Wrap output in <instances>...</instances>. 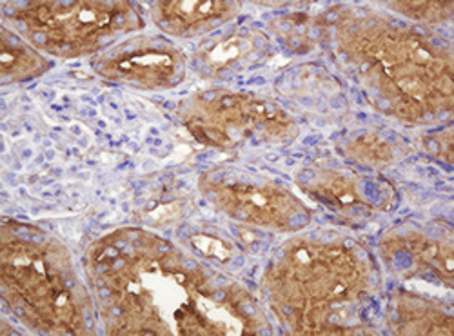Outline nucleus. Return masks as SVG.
<instances>
[{
  "label": "nucleus",
  "mask_w": 454,
  "mask_h": 336,
  "mask_svg": "<svg viewBox=\"0 0 454 336\" xmlns=\"http://www.w3.org/2000/svg\"><path fill=\"white\" fill-rule=\"evenodd\" d=\"M351 53L362 73L374 74L384 98L409 102L411 121L424 111L450 105L452 62L449 51L402 29H369L351 39Z\"/></svg>",
  "instance_id": "nucleus-1"
},
{
  "label": "nucleus",
  "mask_w": 454,
  "mask_h": 336,
  "mask_svg": "<svg viewBox=\"0 0 454 336\" xmlns=\"http://www.w3.org/2000/svg\"><path fill=\"white\" fill-rule=\"evenodd\" d=\"M3 282L6 301L24 306L19 316L44 331L77 332L82 329V311L71 278L67 256L48 242L4 240Z\"/></svg>",
  "instance_id": "nucleus-2"
},
{
  "label": "nucleus",
  "mask_w": 454,
  "mask_h": 336,
  "mask_svg": "<svg viewBox=\"0 0 454 336\" xmlns=\"http://www.w3.org/2000/svg\"><path fill=\"white\" fill-rule=\"evenodd\" d=\"M29 41L53 55L79 57L140 27L126 3H39L17 12Z\"/></svg>",
  "instance_id": "nucleus-3"
},
{
  "label": "nucleus",
  "mask_w": 454,
  "mask_h": 336,
  "mask_svg": "<svg viewBox=\"0 0 454 336\" xmlns=\"http://www.w3.org/2000/svg\"><path fill=\"white\" fill-rule=\"evenodd\" d=\"M271 289L291 306L309 302L344 306L355 301L365 282L364 262L351 251L327 244H296L278 254Z\"/></svg>",
  "instance_id": "nucleus-4"
},
{
  "label": "nucleus",
  "mask_w": 454,
  "mask_h": 336,
  "mask_svg": "<svg viewBox=\"0 0 454 336\" xmlns=\"http://www.w3.org/2000/svg\"><path fill=\"white\" fill-rule=\"evenodd\" d=\"M207 102L206 105H197L195 109V121L192 122V128L195 135L202 138V142L213 140L218 145L223 144H237L244 138V129L266 131L271 126H278L287 129L293 126L291 122L280 124L275 121L277 117H284L282 109L270 107L266 104H260L254 100L242 98L239 95L230 93H216V97L202 95Z\"/></svg>",
  "instance_id": "nucleus-5"
},
{
  "label": "nucleus",
  "mask_w": 454,
  "mask_h": 336,
  "mask_svg": "<svg viewBox=\"0 0 454 336\" xmlns=\"http://www.w3.org/2000/svg\"><path fill=\"white\" fill-rule=\"evenodd\" d=\"M213 200L227 215L275 230H287L293 216L306 213L289 193L273 185L223 184Z\"/></svg>",
  "instance_id": "nucleus-6"
},
{
  "label": "nucleus",
  "mask_w": 454,
  "mask_h": 336,
  "mask_svg": "<svg viewBox=\"0 0 454 336\" xmlns=\"http://www.w3.org/2000/svg\"><path fill=\"white\" fill-rule=\"evenodd\" d=\"M98 71L107 79L140 88H169L182 79L184 60L175 50H140L137 44H126L107 55Z\"/></svg>",
  "instance_id": "nucleus-7"
},
{
  "label": "nucleus",
  "mask_w": 454,
  "mask_h": 336,
  "mask_svg": "<svg viewBox=\"0 0 454 336\" xmlns=\"http://www.w3.org/2000/svg\"><path fill=\"white\" fill-rule=\"evenodd\" d=\"M239 12L233 3H159L153 15L157 24L173 35H192L230 20Z\"/></svg>",
  "instance_id": "nucleus-8"
},
{
  "label": "nucleus",
  "mask_w": 454,
  "mask_h": 336,
  "mask_svg": "<svg viewBox=\"0 0 454 336\" xmlns=\"http://www.w3.org/2000/svg\"><path fill=\"white\" fill-rule=\"evenodd\" d=\"M46 60L27 48L17 35L3 29V79L4 82L26 81L46 71Z\"/></svg>",
  "instance_id": "nucleus-9"
}]
</instances>
